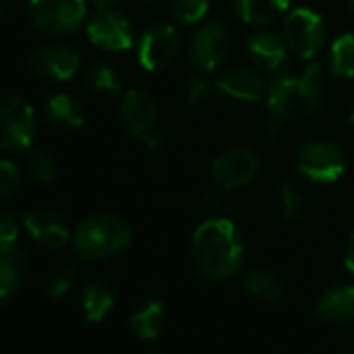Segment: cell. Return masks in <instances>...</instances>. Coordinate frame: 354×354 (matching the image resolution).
Instances as JSON below:
<instances>
[{"label": "cell", "instance_id": "obj_1", "mask_svg": "<svg viewBox=\"0 0 354 354\" xmlns=\"http://www.w3.org/2000/svg\"><path fill=\"white\" fill-rule=\"evenodd\" d=\"M191 261L195 272L212 282L236 276L245 263V241L239 226L222 216L201 222L191 236Z\"/></svg>", "mask_w": 354, "mask_h": 354}, {"label": "cell", "instance_id": "obj_2", "mask_svg": "<svg viewBox=\"0 0 354 354\" xmlns=\"http://www.w3.org/2000/svg\"><path fill=\"white\" fill-rule=\"evenodd\" d=\"M326 102V75L319 62L311 60L301 75L278 73L268 83L266 104L288 122H301L322 112Z\"/></svg>", "mask_w": 354, "mask_h": 354}, {"label": "cell", "instance_id": "obj_3", "mask_svg": "<svg viewBox=\"0 0 354 354\" xmlns=\"http://www.w3.org/2000/svg\"><path fill=\"white\" fill-rule=\"evenodd\" d=\"M133 241L131 226L114 214H91L73 232L75 253L89 263H100L122 255Z\"/></svg>", "mask_w": 354, "mask_h": 354}, {"label": "cell", "instance_id": "obj_4", "mask_svg": "<svg viewBox=\"0 0 354 354\" xmlns=\"http://www.w3.org/2000/svg\"><path fill=\"white\" fill-rule=\"evenodd\" d=\"M118 122L143 147L158 151L168 143V124L160 118L149 93L139 87L127 89L118 102Z\"/></svg>", "mask_w": 354, "mask_h": 354}, {"label": "cell", "instance_id": "obj_5", "mask_svg": "<svg viewBox=\"0 0 354 354\" xmlns=\"http://www.w3.org/2000/svg\"><path fill=\"white\" fill-rule=\"evenodd\" d=\"M348 158L344 149L326 139L307 141L297 153V172L315 185H332L344 176Z\"/></svg>", "mask_w": 354, "mask_h": 354}, {"label": "cell", "instance_id": "obj_6", "mask_svg": "<svg viewBox=\"0 0 354 354\" xmlns=\"http://www.w3.org/2000/svg\"><path fill=\"white\" fill-rule=\"evenodd\" d=\"M89 0H27L33 25L52 37L75 33L87 19Z\"/></svg>", "mask_w": 354, "mask_h": 354}, {"label": "cell", "instance_id": "obj_7", "mask_svg": "<svg viewBox=\"0 0 354 354\" xmlns=\"http://www.w3.org/2000/svg\"><path fill=\"white\" fill-rule=\"evenodd\" d=\"M37 131L33 106L21 95H6L0 102V147L6 153L27 151Z\"/></svg>", "mask_w": 354, "mask_h": 354}, {"label": "cell", "instance_id": "obj_8", "mask_svg": "<svg viewBox=\"0 0 354 354\" xmlns=\"http://www.w3.org/2000/svg\"><path fill=\"white\" fill-rule=\"evenodd\" d=\"M282 37L292 56L301 60H313L326 39L324 17L307 6L290 8L282 23Z\"/></svg>", "mask_w": 354, "mask_h": 354}, {"label": "cell", "instance_id": "obj_9", "mask_svg": "<svg viewBox=\"0 0 354 354\" xmlns=\"http://www.w3.org/2000/svg\"><path fill=\"white\" fill-rule=\"evenodd\" d=\"M232 50V33L220 21L199 25L187 44V56L197 71H216Z\"/></svg>", "mask_w": 354, "mask_h": 354}, {"label": "cell", "instance_id": "obj_10", "mask_svg": "<svg viewBox=\"0 0 354 354\" xmlns=\"http://www.w3.org/2000/svg\"><path fill=\"white\" fill-rule=\"evenodd\" d=\"M180 52V35L172 23H151L137 41V60L147 73L168 68Z\"/></svg>", "mask_w": 354, "mask_h": 354}, {"label": "cell", "instance_id": "obj_11", "mask_svg": "<svg viewBox=\"0 0 354 354\" xmlns=\"http://www.w3.org/2000/svg\"><path fill=\"white\" fill-rule=\"evenodd\" d=\"M261 160L259 153L253 147L247 145H234L222 151L212 162V180L216 187L224 191H236L241 187H247L255 180L259 174Z\"/></svg>", "mask_w": 354, "mask_h": 354}, {"label": "cell", "instance_id": "obj_12", "mask_svg": "<svg viewBox=\"0 0 354 354\" xmlns=\"http://www.w3.org/2000/svg\"><path fill=\"white\" fill-rule=\"evenodd\" d=\"M81 68L79 52L64 41H50L39 46L27 60V71L44 81L64 83Z\"/></svg>", "mask_w": 354, "mask_h": 354}, {"label": "cell", "instance_id": "obj_13", "mask_svg": "<svg viewBox=\"0 0 354 354\" xmlns=\"http://www.w3.org/2000/svg\"><path fill=\"white\" fill-rule=\"evenodd\" d=\"M85 29L89 41L104 52H127L135 44L131 21L114 8H95Z\"/></svg>", "mask_w": 354, "mask_h": 354}, {"label": "cell", "instance_id": "obj_14", "mask_svg": "<svg viewBox=\"0 0 354 354\" xmlns=\"http://www.w3.org/2000/svg\"><path fill=\"white\" fill-rule=\"evenodd\" d=\"M23 228L29 239L46 251H60L68 243H73V232L62 216L48 207L29 209L23 216Z\"/></svg>", "mask_w": 354, "mask_h": 354}, {"label": "cell", "instance_id": "obj_15", "mask_svg": "<svg viewBox=\"0 0 354 354\" xmlns=\"http://www.w3.org/2000/svg\"><path fill=\"white\" fill-rule=\"evenodd\" d=\"M216 89L236 102H261L268 95V83L255 66H232L216 79Z\"/></svg>", "mask_w": 354, "mask_h": 354}, {"label": "cell", "instance_id": "obj_16", "mask_svg": "<svg viewBox=\"0 0 354 354\" xmlns=\"http://www.w3.org/2000/svg\"><path fill=\"white\" fill-rule=\"evenodd\" d=\"M247 50H249L253 64L261 73H268V75L282 73V68L290 56V50H288L284 37L274 31H268V29L253 33L247 44Z\"/></svg>", "mask_w": 354, "mask_h": 354}, {"label": "cell", "instance_id": "obj_17", "mask_svg": "<svg viewBox=\"0 0 354 354\" xmlns=\"http://www.w3.org/2000/svg\"><path fill=\"white\" fill-rule=\"evenodd\" d=\"M315 317L334 328L354 324V284L328 288L315 303Z\"/></svg>", "mask_w": 354, "mask_h": 354}, {"label": "cell", "instance_id": "obj_18", "mask_svg": "<svg viewBox=\"0 0 354 354\" xmlns=\"http://www.w3.org/2000/svg\"><path fill=\"white\" fill-rule=\"evenodd\" d=\"M44 118L52 129L60 133H75L85 124V110L75 95L58 91L46 100Z\"/></svg>", "mask_w": 354, "mask_h": 354}, {"label": "cell", "instance_id": "obj_19", "mask_svg": "<svg viewBox=\"0 0 354 354\" xmlns=\"http://www.w3.org/2000/svg\"><path fill=\"white\" fill-rule=\"evenodd\" d=\"M27 272V255L19 245L0 247V301L8 305L21 288V280Z\"/></svg>", "mask_w": 354, "mask_h": 354}, {"label": "cell", "instance_id": "obj_20", "mask_svg": "<svg viewBox=\"0 0 354 354\" xmlns=\"http://www.w3.org/2000/svg\"><path fill=\"white\" fill-rule=\"evenodd\" d=\"M236 17L249 25L268 27L290 10V0H232Z\"/></svg>", "mask_w": 354, "mask_h": 354}, {"label": "cell", "instance_id": "obj_21", "mask_svg": "<svg viewBox=\"0 0 354 354\" xmlns=\"http://www.w3.org/2000/svg\"><path fill=\"white\" fill-rule=\"evenodd\" d=\"M243 286L261 305H276L284 295L280 278L263 266L247 268L243 274Z\"/></svg>", "mask_w": 354, "mask_h": 354}, {"label": "cell", "instance_id": "obj_22", "mask_svg": "<svg viewBox=\"0 0 354 354\" xmlns=\"http://www.w3.org/2000/svg\"><path fill=\"white\" fill-rule=\"evenodd\" d=\"M280 201H282V214L290 224L305 222L313 212V193L303 180L297 178H288L282 183Z\"/></svg>", "mask_w": 354, "mask_h": 354}, {"label": "cell", "instance_id": "obj_23", "mask_svg": "<svg viewBox=\"0 0 354 354\" xmlns=\"http://www.w3.org/2000/svg\"><path fill=\"white\" fill-rule=\"evenodd\" d=\"M114 290L108 282H89L81 292V311L89 324H102L114 309Z\"/></svg>", "mask_w": 354, "mask_h": 354}, {"label": "cell", "instance_id": "obj_24", "mask_svg": "<svg viewBox=\"0 0 354 354\" xmlns=\"http://www.w3.org/2000/svg\"><path fill=\"white\" fill-rule=\"evenodd\" d=\"M166 326V307L162 301H149L129 317V330L143 342H153Z\"/></svg>", "mask_w": 354, "mask_h": 354}, {"label": "cell", "instance_id": "obj_25", "mask_svg": "<svg viewBox=\"0 0 354 354\" xmlns=\"http://www.w3.org/2000/svg\"><path fill=\"white\" fill-rule=\"evenodd\" d=\"M83 83L93 93H120L122 91V77L118 68H114L108 62H91L83 71Z\"/></svg>", "mask_w": 354, "mask_h": 354}, {"label": "cell", "instance_id": "obj_26", "mask_svg": "<svg viewBox=\"0 0 354 354\" xmlns=\"http://www.w3.org/2000/svg\"><path fill=\"white\" fill-rule=\"evenodd\" d=\"M330 68L340 79L354 77V33H342L330 48Z\"/></svg>", "mask_w": 354, "mask_h": 354}, {"label": "cell", "instance_id": "obj_27", "mask_svg": "<svg viewBox=\"0 0 354 354\" xmlns=\"http://www.w3.org/2000/svg\"><path fill=\"white\" fill-rule=\"evenodd\" d=\"M25 172L39 185H52L58 176V166L48 151L29 147L25 151Z\"/></svg>", "mask_w": 354, "mask_h": 354}, {"label": "cell", "instance_id": "obj_28", "mask_svg": "<svg viewBox=\"0 0 354 354\" xmlns=\"http://www.w3.org/2000/svg\"><path fill=\"white\" fill-rule=\"evenodd\" d=\"M212 0H168L170 15L183 25H195L205 19Z\"/></svg>", "mask_w": 354, "mask_h": 354}, {"label": "cell", "instance_id": "obj_29", "mask_svg": "<svg viewBox=\"0 0 354 354\" xmlns=\"http://www.w3.org/2000/svg\"><path fill=\"white\" fill-rule=\"evenodd\" d=\"M75 280H77L75 268L71 263H60L46 282V297L50 301H60L62 297L71 292V288L75 286Z\"/></svg>", "mask_w": 354, "mask_h": 354}, {"label": "cell", "instance_id": "obj_30", "mask_svg": "<svg viewBox=\"0 0 354 354\" xmlns=\"http://www.w3.org/2000/svg\"><path fill=\"white\" fill-rule=\"evenodd\" d=\"M19 185H21V170L19 166L4 158L0 162V199L2 201H8L17 195L19 191Z\"/></svg>", "mask_w": 354, "mask_h": 354}, {"label": "cell", "instance_id": "obj_31", "mask_svg": "<svg viewBox=\"0 0 354 354\" xmlns=\"http://www.w3.org/2000/svg\"><path fill=\"white\" fill-rule=\"evenodd\" d=\"M207 93H209L207 73L195 68V73L189 77V83H187V102H189L191 106H193V104H199Z\"/></svg>", "mask_w": 354, "mask_h": 354}, {"label": "cell", "instance_id": "obj_32", "mask_svg": "<svg viewBox=\"0 0 354 354\" xmlns=\"http://www.w3.org/2000/svg\"><path fill=\"white\" fill-rule=\"evenodd\" d=\"M288 120L284 116H280L278 112H274L272 108L266 110V114L259 118V133L268 139H278L284 133V124Z\"/></svg>", "mask_w": 354, "mask_h": 354}, {"label": "cell", "instance_id": "obj_33", "mask_svg": "<svg viewBox=\"0 0 354 354\" xmlns=\"http://www.w3.org/2000/svg\"><path fill=\"white\" fill-rule=\"evenodd\" d=\"M19 241V220L10 212H2L0 216V247L17 245Z\"/></svg>", "mask_w": 354, "mask_h": 354}, {"label": "cell", "instance_id": "obj_34", "mask_svg": "<svg viewBox=\"0 0 354 354\" xmlns=\"http://www.w3.org/2000/svg\"><path fill=\"white\" fill-rule=\"evenodd\" d=\"M224 189H212V191H207V193H203L201 195V199H199V205H201V209L205 212V214H209V216H220V212L226 207V197H224Z\"/></svg>", "mask_w": 354, "mask_h": 354}, {"label": "cell", "instance_id": "obj_35", "mask_svg": "<svg viewBox=\"0 0 354 354\" xmlns=\"http://www.w3.org/2000/svg\"><path fill=\"white\" fill-rule=\"evenodd\" d=\"M344 266L346 270L354 276V228L348 234V241H346V251H344Z\"/></svg>", "mask_w": 354, "mask_h": 354}, {"label": "cell", "instance_id": "obj_36", "mask_svg": "<svg viewBox=\"0 0 354 354\" xmlns=\"http://www.w3.org/2000/svg\"><path fill=\"white\" fill-rule=\"evenodd\" d=\"M137 2L143 10L153 12V10H160L164 6V2H168V0H137Z\"/></svg>", "mask_w": 354, "mask_h": 354}, {"label": "cell", "instance_id": "obj_37", "mask_svg": "<svg viewBox=\"0 0 354 354\" xmlns=\"http://www.w3.org/2000/svg\"><path fill=\"white\" fill-rule=\"evenodd\" d=\"M120 0H89V4H93L95 8H112L114 4H118Z\"/></svg>", "mask_w": 354, "mask_h": 354}, {"label": "cell", "instance_id": "obj_38", "mask_svg": "<svg viewBox=\"0 0 354 354\" xmlns=\"http://www.w3.org/2000/svg\"><path fill=\"white\" fill-rule=\"evenodd\" d=\"M348 124H351V127L354 129V110L351 112V114H348Z\"/></svg>", "mask_w": 354, "mask_h": 354}, {"label": "cell", "instance_id": "obj_39", "mask_svg": "<svg viewBox=\"0 0 354 354\" xmlns=\"http://www.w3.org/2000/svg\"><path fill=\"white\" fill-rule=\"evenodd\" d=\"M346 4H348V8L354 12V0H346Z\"/></svg>", "mask_w": 354, "mask_h": 354}]
</instances>
